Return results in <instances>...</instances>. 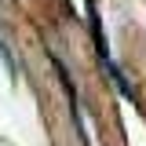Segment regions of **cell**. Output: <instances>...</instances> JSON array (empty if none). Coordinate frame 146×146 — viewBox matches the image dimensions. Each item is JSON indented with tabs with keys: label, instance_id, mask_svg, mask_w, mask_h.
I'll return each mask as SVG.
<instances>
[]
</instances>
